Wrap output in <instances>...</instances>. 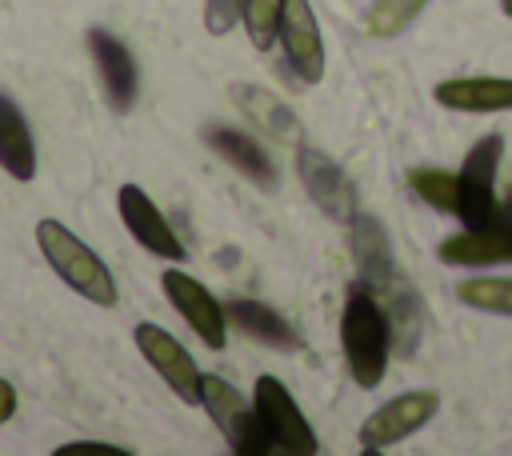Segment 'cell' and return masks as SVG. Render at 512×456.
<instances>
[{
    "instance_id": "8992f818",
    "label": "cell",
    "mask_w": 512,
    "mask_h": 456,
    "mask_svg": "<svg viewBox=\"0 0 512 456\" xmlns=\"http://www.w3.org/2000/svg\"><path fill=\"white\" fill-rule=\"evenodd\" d=\"M252 408H256V416L264 420V428H268V436H272L276 448H284V452H292V456H312V452L320 448V440H316L308 416L300 412V404L292 400V392H288L276 376H260V380H256V388H252Z\"/></svg>"
},
{
    "instance_id": "4316f807",
    "label": "cell",
    "mask_w": 512,
    "mask_h": 456,
    "mask_svg": "<svg viewBox=\"0 0 512 456\" xmlns=\"http://www.w3.org/2000/svg\"><path fill=\"white\" fill-rule=\"evenodd\" d=\"M500 208H504V212L512 216V188H508V196H504V204H500Z\"/></svg>"
},
{
    "instance_id": "7c38bea8",
    "label": "cell",
    "mask_w": 512,
    "mask_h": 456,
    "mask_svg": "<svg viewBox=\"0 0 512 456\" xmlns=\"http://www.w3.org/2000/svg\"><path fill=\"white\" fill-rule=\"evenodd\" d=\"M296 172H300L304 192L312 196V204H320L332 220H352V216H356V192H352L348 176H344L340 164L328 160L320 148L300 144V148H296Z\"/></svg>"
},
{
    "instance_id": "5b68a950",
    "label": "cell",
    "mask_w": 512,
    "mask_h": 456,
    "mask_svg": "<svg viewBox=\"0 0 512 456\" xmlns=\"http://www.w3.org/2000/svg\"><path fill=\"white\" fill-rule=\"evenodd\" d=\"M500 136L488 132L484 140L472 144V152L464 156L456 180H460V204L456 216L464 220V228H484L496 216H504V208L496 204V168H500Z\"/></svg>"
},
{
    "instance_id": "2e32d148",
    "label": "cell",
    "mask_w": 512,
    "mask_h": 456,
    "mask_svg": "<svg viewBox=\"0 0 512 456\" xmlns=\"http://www.w3.org/2000/svg\"><path fill=\"white\" fill-rule=\"evenodd\" d=\"M204 140H208V148L220 156V160H228L236 172H244L252 184H260V188H272L276 184V168H272V160H268V152L252 140V136H244V132H236V128H224V124H208L204 128Z\"/></svg>"
},
{
    "instance_id": "ac0fdd59",
    "label": "cell",
    "mask_w": 512,
    "mask_h": 456,
    "mask_svg": "<svg viewBox=\"0 0 512 456\" xmlns=\"http://www.w3.org/2000/svg\"><path fill=\"white\" fill-rule=\"evenodd\" d=\"M224 312H228V320H232L244 336H256L260 344H268V348H276V352H292V348H300L296 328H292L276 308H268V304H256V300H232Z\"/></svg>"
},
{
    "instance_id": "ffe728a7",
    "label": "cell",
    "mask_w": 512,
    "mask_h": 456,
    "mask_svg": "<svg viewBox=\"0 0 512 456\" xmlns=\"http://www.w3.org/2000/svg\"><path fill=\"white\" fill-rule=\"evenodd\" d=\"M408 188L428 208L456 216V204H460V180H456V172H444V168H412L408 172Z\"/></svg>"
},
{
    "instance_id": "5bb4252c",
    "label": "cell",
    "mask_w": 512,
    "mask_h": 456,
    "mask_svg": "<svg viewBox=\"0 0 512 456\" xmlns=\"http://www.w3.org/2000/svg\"><path fill=\"white\" fill-rule=\"evenodd\" d=\"M436 256L444 264H460V268H484V264H508L512 260V216H496L484 228H464L460 236L440 240Z\"/></svg>"
},
{
    "instance_id": "484cf974",
    "label": "cell",
    "mask_w": 512,
    "mask_h": 456,
    "mask_svg": "<svg viewBox=\"0 0 512 456\" xmlns=\"http://www.w3.org/2000/svg\"><path fill=\"white\" fill-rule=\"evenodd\" d=\"M16 416V388L0 376V424H8Z\"/></svg>"
},
{
    "instance_id": "3957f363",
    "label": "cell",
    "mask_w": 512,
    "mask_h": 456,
    "mask_svg": "<svg viewBox=\"0 0 512 456\" xmlns=\"http://www.w3.org/2000/svg\"><path fill=\"white\" fill-rule=\"evenodd\" d=\"M36 244H40L44 260L52 264V272L72 292H80L84 300H92L100 308H112L116 304V280H112L108 264L76 232H68L60 220H40L36 224Z\"/></svg>"
},
{
    "instance_id": "d6986e66",
    "label": "cell",
    "mask_w": 512,
    "mask_h": 456,
    "mask_svg": "<svg viewBox=\"0 0 512 456\" xmlns=\"http://www.w3.org/2000/svg\"><path fill=\"white\" fill-rule=\"evenodd\" d=\"M232 100H236V108H240L248 120H256L268 136H276V140H300L296 116H292L272 92H264V88H256V84H232Z\"/></svg>"
},
{
    "instance_id": "8fae6325",
    "label": "cell",
    "mask_w": 512,
    "mask_h": 456,
    "mask_svg": "<svg viewBox=\"0 0 512 456\" xmlns=\"http://www.w3.org/2000/svg\"><path fill=\"white\" fill-rule=\"evenodd\" d=\"M88 52L96 60V72H100V84H104L112 112H128L136 104V92H140V72H136L132 52L124 48V40L112 36L108 28H88Z\"/></svg>"
},
{
    "instance_id": "277c9868",
    "label": "cell",
    "mask_w": 512,
    "mask_h": 456,
    "mask_svg": "<svg viewBox=\"0 0 512 456\" xmlns=\"http://www.w3.org/2000/svg\"><path fill=\"white\" fill-rule=\"evenodd\" d=\"M200 404L208 408L216 428L228 436V448L236 456H264V452L276 448L268 428H264V420L256 416L252 400H244L228 380H220L212 372H200Z\"/></svg>"
},
{
    "instance_id": "e0dca14e",
    "label": "cell",
    "mask_w": 512,
    "mask_h": 456,
    "mask_svg": "<svg viewBox=\"0 0 512 456\" xmlns=\"http://www.w3.org/2000/svg\"><path fill=\"white\" fill-rule=\"evenodd\" d=\"M0 168L16 180H32L36 176V144H32V128L24 120V112L16 108L12 96L0 92Z\"/></svg>"
},
{
    "instance_id": "9c48e42d",
    "label": "cell",
    "mask_w": 512,
    "mask_h": 456,
    "mask_svg": "<svg viewBox=\"0 0 512 456\" xmlns=\"http://www.w3.org/2000/svg\"><path fill=\"white\" fill-rule=\"evenodd\" d=\"M164 296L172 300V308L180 312V320L208 348H224V340H228V312H224V304L200 280H192L188 272L172 268V272H164Z\"/></svg>"
},
{
    "instance_id": "cb8c5ba5",
    "label": "cell",
    "mask_w": 512,
    "mask_h": 456,
    "mask_svg": "<svg viewBox=\"0 0 512 456\" xmlns=\"http://www.w3.org/2000/svg\"><path fill=\"white\" fill-rule=\"evenodd\" d=\"M240 12H244V0H208L204 4V28L212 36H224L240 20Z\"/></svg>"
},
{
    "instance_id": "52a82bcc",
    "label": "cell",
    "mask_w": 512,
    "mask_h": 456,
    "mask_svg": "<svg viewBox=\"0 0 512 456\" xmlns=\"http://www.w3.org/2000/svg\"><path fill=\"white\" fill-rule=\"evenodd\" d=\"M136 348H140V356L160 372V380L184 400V404H200V368H196V360L188 356V348L172 336V332H164L160 324H136Z\"/></svg>"
},
{
    "instance_id": "6da1fadb",
    "label": "cell",
    "mask_w": 512,
    "mask_h": 456,
    "mask_svg": "<svg viewBox=\"0 0 512 456\" xmlns=\"http://www.w3.org/2000/svg\"><path fill=\"white\" fill-rule=\"evenodd\" d=\"M388 340H392V320L380 308V300L368 288H352L340 312V348H344L348 376L360 388H376L384 380L388 352H392Z\"/></svg>"
},
{
    "instance_id": "d4e9b609",
    "label": "cell",
    "mask_w": 512,
    "mask_h": 456,
    "mask_svg": "<svg viewBox=\"0 0 512 456\" xmlns=\"http://www.w3.org/2000/svg\"><path fill=\"white\" fill-rule=\"evenodd\" d=\"M76 452H112V456H128L124 448H116V444H96V440H80V444H64V448H60V456H76Z\"/></svg>"
},
{
    "instance_id": "603a6c76",
    "label": "cell",
    "mask_w": 512,
    "mask_h": 456,
    "mask_svg": "<svg viewBox=\"0 0 512 456\" xmlns=\"http://www.w3.org/2000/svg\"><path fill=\"white\" fill-rule=\"evenodd\" d=\"M280 8H284V0H244L240 20H244V28H248V40H252L260 52L272 48V40H276Z\"/></svg>"
},
{
    "instance_id": "7402d4cb",
    "label": "cell",
    "mask_w": 512,
    "mask_h": 456,
    "mask_svg": "<svg viewBox=\"0 0 512 456\" xmlns=\"http://www.w3.org/2000/svg\"><path fill=\"white\" fill-rule=\"evenodd\" d=\"M424 4L428 0H376L364 16V28H368V36H396L416 20V12Z\"/></svg>"
},
{
    "instance_id": "4fadbf2b",
    "label": "cell",
    "mask_w": 512,
    "mask_h": 456,
    "mask_svg": "<svg viewBox=\"0 0 512 456\" xmlns=\"http://www.w3.org/2000/svg\"><path fill=\"white\" fill-rule=\"evenodd\" d=\"M116 204H120V220H124V228L132 232L136 244H144L148 252H156L164 260H184L188 256V248L180 244V236L172 232V224L160 216V208L148 200V192L140 184H124L116 192Z\"/></svg>"
},
{
    "instance_id": "30bf717a",
    "label": "cell",
    "mask_w": 512,
    "mask_h": 456,
    "mask_svg": "<svg viewBox=\"0 0 512 456\" xmlns=\"http://www.w3.org/2000/svg\"><path fill=\"white\" fill-rule=\"evenodd\" d=\"M276 36H280L288 68L304 84H316L324 76V40H320V24L312 16V4L308 0H284Z\"/></svg>"
},
{
    "instance_id": "ba28073f",
    "label": "cell",
    "mask_w": 512,
    "mask_h": 456,
    "mask_svg": "<svg viewBox=\"0 0 512 456\" xmlns=\"http://www.w3.org/2000/svg\"><path fill=\"white\" fill-rule=\"evenodd\" d=\"M440 408L436 392H404L388 404H380L364 424H360V448L364 452H380L400 444L404 436H412L416 428H424Z\"/></svg>"
},
{
    "instance_id": "83f0119b",
    "label": "cell",
    "mask_w": 512,
    "mask_h": 456,
    "mask_svg": "<svg viewBox=\"0 0 512 456\" xmlns=\"http://www.w3.org/2000/svg\"><path fill=\"white\" fill-rule=\"evenodd\" d=\"M500 8H504V12H508V16H512V0H500Z\"/></svg>"
},
{
    "instance_id": "9a60e30c",
    "label": "cell",
    "mask_w": 512,
    "mask_h": 456,
    "mask_svg": "<svg viewBox=\"0 0 512 456\" xmlns=\"http://www.w3.org/2000/svg\"><path fill=\"white\" fill-rule=\"evenodd\" d=\"M436 100L452 112H504L512 108L508 76H456L436 84Z\"/></svg>"
},
{
    "instance_id": "7a4b0ae2",
    "label": "cell",
    "mask_w": 512,
    "mask_h": 456,
    "mask_svg": "<svg viewBox=\"0 0 512 456\" xmlns=\"http://www.w3.org/2000/svg\"><path fill=\"white\" fill-rule=\"evenodd\" d=\"M348 224H352V256H356V268H360V280H364L360 288H368L376 300H384L388 320H396L404 332H412V320L420 316V300L408 292L404 276L396 272L380 224L360 216V212Z\"/></svg>"
},
{
    "instance_id": "44dd1931",
    "label": "cell",
    "mask_w": 512,
    "mask_h": 456,
    "mask_svg": "<svg viewBox=\"0 0 512 456\" xmlns=\"http://www.w3.org/2000/svg\"><path fill=\"white\" fill-rule=\"evenodd\" d=\"M456 296L468 308L480 312H496V316H512V280H496V276H472L456 284Z\"/></svg>"
}]
</instances>
